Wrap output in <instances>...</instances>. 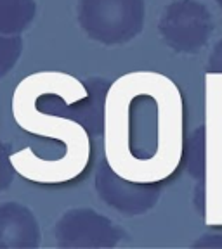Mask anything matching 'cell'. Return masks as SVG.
<instances>
[{
	"mask_svg": "<svg viewBox=\"0 0 222 249\" xmlns=\"http://www.w3.org/2000/svg\"><path fill=\"white\" fill-rule=\"evenodd\" d=\"M16 124L30 135L42 137L58 149V160L42 164L24 180L42 185H61L82 175L90 161V135L78 121L47 113L37 106L33 73L24 76L12 93Z\"/></svg>",
	"mask_w": 222,
	"mask_h": 249,
	"instance_id": "obj_2",
	"label": "cell"
},
{
	"mask_svg": "<svg viewBox=\"0 0 222 249\" xmlns=\"http://www.w3.org/2000/svg\"><path fill=\"white\" fill-rule=\"evenodd\" d=\"M77 19L92 42L106 47L125 45L142 33L144 0H78Z\"/></svg>",
	"mask_w": 222,
	"mask_h": 249,
	"instance_id": "obj_3",
	"label": "cell"
},
{
	"mask_svg": "<svg viewBox=\"0 0 222 249\" xmlns=\"http://www.w3.org/2000/svg\"><path fill=\"white\" fill-rule=\"evenodd\" d=\"M208 71L212 73H222V38L215 43L208 57Z\"/></svg>",
	"mask_w": 222,
	"mask_h": 249,
	"instance_id": "obj_13",
	"label": "cell"
},
{
	"mask_svg": "<svg viewBox=\"0 0 222 249\" xmlns=\"http://www.w3.org/2000/svg\"><path fill=\"white\" fill-rule=\"evenodd\" d=\"M23 54V38L21 35H5L0 33V80L7 76Z\"/></svg>",
	"mask_w": 222,
	"mask_h": 249,
	"instance_id": "obj_10",
	"label": "cell"
},
{
	"mask_svg": "<svg viewBox=\"0 0 222 249\" xmlns=\"http://www.w3.org/2000/svg\"><path fill=\"white\" fill-rule=\"evenodd\" d=\"M214 18L198 0H172L158 19V35L177 54L203 51L214 33Z\"/></svg>",
	"mask_w": 222,
	"mask_h": 249,
	"instance_id": "obj_5",
	"label": "cell"
},
{
	"mask_svg": "<svg viewBox=\"0 0 222 249\" xmlns=\"http://www.w3.org/2000/svg\"><path fill=\"white\" fill-rule=\"evenodd\" d=\"M37 16L35 0H0V33L21 35Z\"/></svg>",
	"mask_w": 222,
	"mask_h": 249,
	"instance_id": "obj_9",
	"label": "cell"
},
{
	"mask_svg": "<svg viewBox=\"0 0 222 249\" xmlns=\"http://www.w3.org/2000/svg\"><path fill=\"white\" fill-rule=\"evenodd\" d=\"M40 244V225L33 211L18 201L0 202V249H33Z\"/></svg>",
	"mask_w": 222,
	"mask_h": 249,
	"instance_id": "obj_8",
	"label": "cell"
},
{
	"mask_svg": "<svg viewBox=\"0 0 222 249\" xmlns=\"http://www.w3.org/2000/svg\"><path fill=\"white\" fill-rule=\"evenodd\" d=\"M205 225L222 229V73L205 74Z\"/></svg>",
	"mask_w": 222,
	"mask_h": 249,
	"instance_id": "obj_4",
	"label": "cell"
},
{
	"mask_svg": "<svg viewBox=\"0 0 222 249\" xmlns=\"http://www.w3.org/2000/svg\"><path fill=\"white\" fill-rule=\"evenodd\" d=\"M104 158L141 183L170 178L184 158V101L177 83L151 70L125 73L106 95Z\"/></svg>",
	"mask_w": 222,
	"mask_h": 249,
	"instance_id": "obj_1",
	"label": "cell"
},
{
	"mask_svg": "<svg viewBox=\"0 0 222 249\" xmlns=\"http://www.w3.org/2000/svg\"><path fill=\"white\" fill-rule=\"evenodd\" d=\"M187 168L193 177H205V130L198 128L187 144Z\"/></svg>",
	"mask_w": 222,
	"mask_h": 249,
	"instance_id": "obj_11",
	"label": "cell"
},
{
	"mask_svg": "<svg viewBox=\"0 0 222 249\" xmlns=\"http://www.w3.org/2000/svg\"><path fill=\"white\" fill-rule=\"evenodd\" d=\"M214 2H215V4H217V5H219V7H221V9H222V0H214Z\"/></svg>",
	"mask_w": 222,
	"mask_h": 249,
	"instance_id": "obj_14",
	"label": "cell"
},
{
	"mask_svg": "<svg viewBox=\"0 0 222 249\" xmlns=\"http://www.w3.org/2000/svg\"><path fill=\"white\" fill-rule=\"evenodd\" d=\"M160 183H141L118 175L102 158L94 177V189L106 206L125 216H141L155 210L161 194Z\"/></svg>",
	"mask_w": 222,
	"mask_h": 249,
	"instance_id": "obj_7",
	"label": "cell"
},
{
	"mask_svg": "<svg viewBox=\"0 0 222 249\" xmlns=\"http://www.w3.org/2000/svg\"><path fill=\"white\" fill-rule=\"evenodd\" d=\"M193 248H210L222 249V233H205L198 241L193 242Z\"/></svg>",
	"mask_w": 222,
	"mask_h": 249,
	"instance_id": "obj_12",
	"label": "cell"
},
{
	"mask_svg": "<svg viewBox=\"0 0 222 249\" xmlns=\"http://www.w3.org/2000/svg\"><path fill=\"white\" fill-rule=\"evenodd\" d=\"M56 246L61 249H106L123 239V230L92 208H70L54 225Z\"/></svg>",
	"mask_w": 222,
	"mask_h": 249,
	"instance_id": "obj_6",
	"label": "cell"
}]
</instances>
